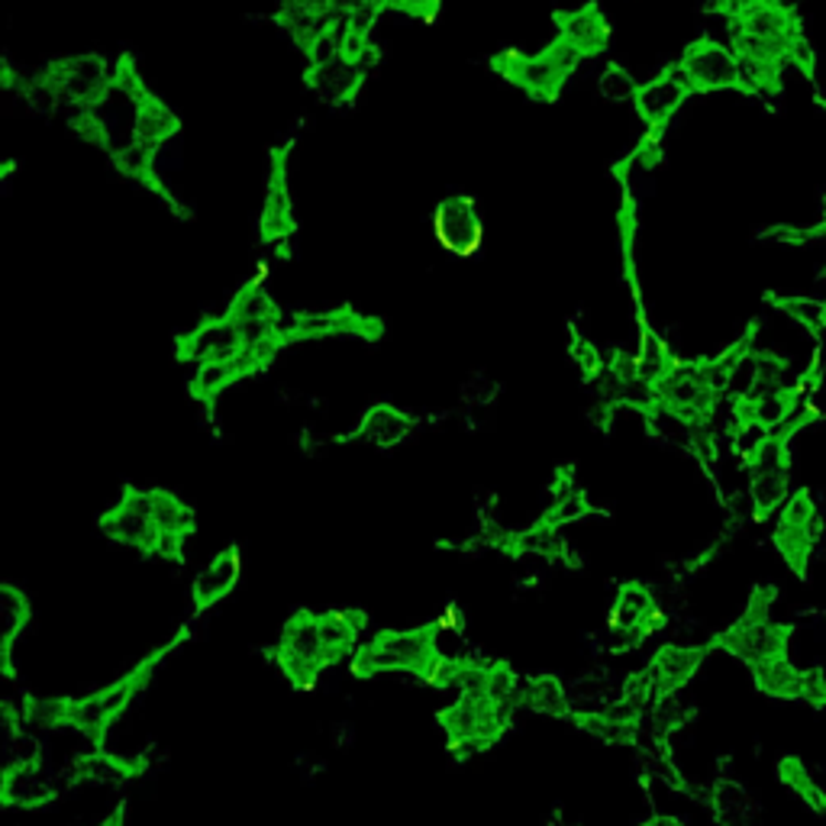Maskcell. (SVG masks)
<instances>
[{
  "mask_svg": "<svg viewBox=\"0 0 826 826\" xmlns=\"http://www.w3.org/2000/svg\"><path fill=\"white\" fill-rule=\"evenodd\" d=\"M152 520L159 537H188L194 527V513L188 504H181V497L168 495V491H152Z\"/></svg>",
  "mask_w": 826,
  "mask_h": 826,
  "instance_id": "29",
  "label": "cell"
},
{
  "mask_svg": "<svg viewBox=\"0 0 826 826\" xmlns=\"http://www.w3.org/2000/svg\"><path fill=\"white\" fill-rule=\"evenodd\" d=\"M104 533L133 549L152 552L159 542V530L152 520V491H129V495L104 517Z\"/></svg>",
  "mask_w": 826,
  "mask_h": 826,
  "instance_id": "6",
  "label": "cell"
},
{
  "mask_svg": "<svg viewBox=\"0 0 826 826\" xmlns=\"http://www.w3.org/2000/svg\"><path fill=\"white\" fill-rule=\"evenodd\" d=\"M678 72L691 91H740L745 87V75L737 52L723 42H695Z\"/></svg>",
  "mask_w": 826,
  "mask_h": 826,
  "instance_id": "3",
  "label": "cell"
},
{
  "mask_svg": "<svg viewBox=\"0 0 826 826\" xmlns=\"http://www.w3.org/2000/svg\"><path fill=\"white\" fill-rule=\"evenodd\" d=\"M240 575H243V559H240V552H236V549L216 552L204 569L198 572V579H194V604H198L201 611L220 604L223 597L233 594V587L240 584Z\"/></svg>",
  "mask_w": 826,
  "mask_h": 826,
  "instance_id": "12",
  "label": "cell"
},
{
  "mask_svg": "<svg viewBox=\"0 0 826 826\" xmlns=\"http://www.w3.org/2000/svg\"><path fill=\"white\" fill-rule=\"evenodd\" d=\"M597 94L607 100V104H633L636 94H639V82L633 78L629 68L623 65H607L597 78Z\"/></svg>",
  "mask_w": 826,
  "mask_h": 826,
  "instance_id": "33",
  "label": "cell"
},
{
  "mask_svg": "<svg viewBox=\"0 0 826 826\" xmlns=\"http://www.w3.org/2000/svg\"><path fill=\"white\" fill-rule=\"evenodd\" d=\"M226 317H233L240 327H246V324H278V300L262 282H248L233 294Z\"/></svg>",
  "mask_w": 826,
  "mask_h": 826,
  "instance_id": "21",
  "label": "cell"
},
{
  "mask_svg": "<svg viewBox=\"0 0 826 826\" xmlns=\"http://www.w3.org/2000/svg\"><path fill=\"white\" fill-rule=\"evenodd\" d=\"M633 356H636L639 378L649 381V384H656V388H659L661 378L678 366L675 356H671V349H668V342H665L653 327H646V324H643V330H639V349H636Z\"/></svg>",
  "mask_w": 826,
  "mask_h": 826,
  "instance_id": "23",
  "label": "cell"
},
{
  "mask_svg": "<svg viewBox=\"0 0 826 826\" xmlns=\"http://www.w3.org/2000/svg\"><path fill=\"white\" fill-rule=\"evenodd\" d=\"M3 797L10 804H20V807H40V804L55 797V782L45 779L42 762L23 765V769H10L3 775Z\"/></svg>",
  "mask_w": 826,
  "mask_h": 826,
  "instance_id": "18",
  "label": "cell"
},
{
  "mask_svg": "<svg viewBox=\"0 0 826 826\" xmlns=\"http://www.w3.org/2000/svg\"><path fill=\"white\" fill-rule=\"evenodd\" d=\"M278 665H282L285 678L294 688H310L317 681V675L327 668V653H324V643H320L317 617L300 614L285 626Z\"/></svg>",
  "mask_w": 826,
  "mask_h": 826,
  "instance_id": "4",
  "label": "cell"
},
{
  "mask_svg": "<svg viewBox=\"0 0 826 826\" xmlns=\"http://www.w3.org/2000/svg\"><path fill=\"white\" fill-rule=\"evenodd\" d=\"M559 40L579 49L581 55H594L611 40V27L597 7H581V10H569L559 20Z\"/></svg>",
  "mask_w": 826,
  "mask_h": 826,
  "instance_id": "13",
  "label": "cell"
},
{
  "mask_svg": "<svg viewBox=\"0 0 826 826\" xmlns=\"http://www.w3.org/2000/svg\"><path fill=\"white\" fill-rule=\"evenodd\" d=\"M703 665V653L698 646H665L659 649V656L653 659L649 671L656 678L659 695H675L678 688H685L698 668Z\"/></svg>",
  "mask_w": 826,
  "mask_h": 826,
  "instance_id": "14",
  "label": "cell"
},
{
  "mask_svg": "<svg viewBox=\"0 0 826 826\" xmlns=\"http://www.w3.org/2000/svg\"><path fill=\"white\" fill-rule=\"evenodd\" d=\"M317 626H320V643H324V653H327V665L346 659V656L356 649V639H359V620L352 617V614L327 611V614H320V617H317Z\"/></svg>",
  "mask_w": 826,
  "mask_h": 826,
  "instance_id": "22",
  "label": "cell"
},
{
  "mask_svg": "<svg viewBox=\"0 0 826 826\" xmlns=\"http://www.w3.org/2000/svg\"><path fill=\"white\" fill-rule=\"evenodd\" d=\"M433 643L426 629H391L374 636L369 646L356 653L359 675H381V671H420L430 675L433 668Z\"/></svg>",
  "mask_w": 826,
  "mask_h": 826,
  "instance_id": "1",
  "label": "cell"
},
{
  "mask_svg": "<svg viewBox=\"0 0 826 826\" xmlns=\"http://www.w3.org/2000/svg\"><path fill=\"white\" fill-rule=\"evenodd\" d=\"M801 675H804V671L787 659V656L752 665V678H755L759 691L769 695V698H797V691H801Z\"/></svg>",
  "mask_w": 826,
  "mask_h": 826,
  "instance_id": "24",
  "label": "cell"
},
{
  "mask_svg": "<svg viewBox=\"0 0 826 826\" xmlns=\"http://www.w3.org/2000/svg\"><path fill=\"white\" fill-rule=\"evenodd\" d=\"M240 378H243V372H240L236 362H204V366H198L191 384H194V394H198L201 401H216V398H223Z\"/></svg>",
  "mask_w": 826,
  "mask_h": 826,
  "instance_id": "32",
  "label": "cell"
},
{
  "mask_svg": "<svg viewBox=\"0 0 826 826\" xmlns=\"http://www.w3.org/2000/svg\"><path fill=\"white\" fill-rule=\"evenodd\" d=\"M782 310L807 332H820L826 327V300L820 297H787L782 300Z\"/></svg>",
  "mask_w": 826,
  "mask_h": 826,
  "instance_id": "35",
  "label": "cell"
},
{
  "mask_svg": "<svg viewBox=\"0 0 826 826\" xmlns=\"http://www.w3.org/2000/svg\"><path fill=\"white\" fill-rule=\"evenodd\" d=\"M433 659L436 661H468V639H465V620L446 617L430 626Z\"/></svg>",
  "mask_w": 826,
  "mask_h": 826,
  "instance_id": "31",
  "label": "cell"
},
{
  "mask_svg": "<svg viewBox=\"0 0 826 826\" xmlns=\"http://www.w3.org/2000/svg\"><path fill=\"white\" fill-rule=\"evenodd\" d=\"M520 701L530 710H537L539 717H565L572 713V701L569 691L559 678L552 675H537L533 681H527V688L520 691Z\"/></svg>",
  "mask_w": 826,
  "mask_h": 826,
  "instance_id": "25",
  "label": "cell"
},
{
  "mask_svg": "<svg viewBox=\"0 0 826 826\" xmlns=\"http://www.w3.org/2000/svg\"><path fill=\"white\" fill-rule=\"evenodd\" d=\"M243 330L233 317L206 320L184 339V359L204 366V362H236L243 356Z\"/></svg>",
  "mask_w": 826,
  "mask_h": 826,
  "instance_id": "11",
  "label": "cell"
},
{
  "mask_svg": "<svg viewBox=\"0 0 826 826\" xmlns=\"http://www.w3.org/2000/svg\"><path fill=\"white\" fill-rule=\"evenodd\" d=\"M433 230L440 246L453 255H472L485 240V223L468 198H446L433 213Z\"/></svg>",
  "mask_w": 826,
  "mask_h": 826,
  "instance_id": "5",
  "label": "cell"
},
{
  "mask_svg": "<svg viewBox=\"0 0 826 826\" xmlns=\"http://www.w3.org/2000/svg\"><path fill=\"white\" fill-rule=\"evenodd\" d=\"M45 78L55 87L59 104L78 107V110L97 107V100L114 84V75H110V68H107V62L100 55H75V59H68L62 65H52V72Z\"/></svg>",
  "mask_w": 826,
  "mask_h": 826,
  "instance_id": "2",
  "label": "cell"
},
{
  "mask_svg": "<svg viewBox=\"0 0 826 826\" xmlns=\"http://www.w3.org/2000/svg\"><path fill=\"white\" fill-rule=\"evenodd\" d=\"M500 68L520 91H527L533 97H555V91L569 82V75L562 72V65L552 59L549 49H542V52H513V55H507L500 62Z\"/></svg>",
  "mask_w": 826,
  "mask_h": 826,
  "instance_id": "10",
  "label": "cell"
},
{
  "mask_svg": "<svg viewBox=\"0 0 826 826\" xmlns=\"http://www.w3.org/2000/svg\"><path fill=\"white\" fill-rule=\"evenodd\" d=\"M178 117L174 110L168 107L166 100H159L156 94H149L142 104H139V114H136V142L152 149L156 156L168 146V139L178 133Z\"/></svg>",
  "mask_w": 826,
  "mask_h": 826,
  "instance_id": "17",
  "label": "cell"
},
{
  "mask_svg": "<svg viewBox=\"0 0 826 826\" xmlns=\"http://www.w3.org/2000/svg\"><path fill=\"white\" fill-rule=\"evenodd\" d=\"M114 166L120 168V174H126L129 181H146L152 184L156 178V152L139 146V142H129L120 152H114Z\"/></svg>",
  "mask_w": 826,
  "mask_h": 826,
  "instance_id": "34",
  "label": "cell"
},
{
  "mask_svg": "<svg viewBox=\"0 0 826 826\" xmlns=\"http://www.w3.org/2000/svg\"><path fill=\"white\" fill-rule=\"evenodd\" d=\"M362 68L349 59H336L332 65H324V68H310V87L330 100V104H342L349 100L359 87H362Z\"/></svg>",
  "mask_w": 826,
  "mask_h": 826,
  "instance_id": "19",
  "label": "cell"
},
{
  "mask_svg": "<svg viewBox=\"0 0 826 826\" xmlns=\"http://www.w3.org/2000/svg\"><path fill=\"white\" fill-rule=\"evenodd\" d=\"M787 639H791L787 626H779L775 620L745 617L723 636V646L752 668L759 661L787 656Z\"/></svg>",
  "mask_w": 826,
  "mask_h": 826,
  "instance_id": "7",
  "label": "cell"
},
{
  "mask_svg": "<svg viewBox=\"0 0 826 826\" xmlns=\"http://www.w3.org/2000/svg\"><path fill=\"white\" fill-rule=\"evenodd\" d=\"M413 433V420L394 404H374L372 411L359 420V440L378 449H394Z\"/></svg>",
  "mask_w": 826,
  "mask_h": 826,
  "instance_id": "15",
  "label": "cell"
},
{
  "mask_svg": "<svg viewBox=\"0 0 826 826\" xmlns=\"http://www.w3.org/2000/svg\"><path fill=\"white\" fill-rule=\"evenodd\" d=\"M688 94H691V87L681 72H661L653 82L639 84V94L633 104H636V114L646 124V129L659 133L661 126L671 124V117L681 110Z\"/></svg>",
  "mask_w": 826,
  "mask_h": 826,
  "instance_id": "8",
  "label": "cell"
},
{
  "mask_svg": "<svg viewBox=\"0 0 826 826\" xmlns=\"http://www.w3.org/2000/svg\"><path fill=\"white\" fill-rule=\"evenodd\" d=\"M785 59L791 65H797L801 72H814V65H817V52H814V45H811V40L801 30L787 40Z\"/></svg>",
  "mask_w": 826,
  "mask_h": 826,
  "instance_id": "38",
  "label": "cell"
},
{
  "mask_svg": "<svg viewBox=\"0 0 826 826\" xmlns=\"http://www.w3.org/2000/svg\"><path fill=\"white\" fill-rule=\"evenodd\" d=\"M749 510L755 517H769L772 510L785 507L791 497L787 491V472H765V475H749Z\"/></svg>",
  "mask_w": 826,
  "mask_h": 826,
  "instance_id": "28",
  "label": "cell"
},
{
  "mask_svg": "<svg viewBox=\"0 0 826 826\" xmlns=\"http://www.w3.org/2000/svg\"><path fill=\"white\" fill-rule=\"evenodd\" d=\"M727 17H733L737 33L745 36H759V40L785 42L797 33L791 13L779 0H730L727 3Z\"/></svg>",
  "mask_w": 826,
  "mask_h": 826,
  "instance_id": "9",
  "label": "cell"
},
{
  "mask_svg": "<svg viewBox=\"0 0 826 826\" xmlns=\"http://www.w3.org/2000/svg\"><path fill=\"white\" fill-rule=\"evenodd\" d=\"M817 507H814V497L807 491H797L785 500L782 507V523L779 527H794V530H811L817 523Z\"/></svg>",
  "mask_w": 826,
  "mask_h": 826,
  "instance_id": "36",
  "label": "cell"
},
{
  "mask_svg": "<svg viewBox=\"0 0 826 826\" xmlns=\"http://www.w3.org/2000/svg\"><path fill=\"white\" fill-rule=\"evenodd\" d=\"M639 826H685V820L675 817V814H653L649 820H643Z\"/></svg>",
  "mask_w": 826,
  "mask_h": 826,
  "instance_id": "39",
  "label": "cell"
},
{
  "mask_svg": "<svg viewBox=\"0 0 826 826\" xmlns=\"http://www.w3.org/2000/svg\"><path fill=\"white\" fill-rule=\"evenodd\" d=\"M27 620H30L27 594H20L17 587H0V656L3 661H10L13 639L23 633Z\"/></svg>",
  "mask_w": 826,
  "mask_h": 826,
  "instance_id": "27",
  "label": "cell"
},
{
  "mask_svg": "<svg viewBox=\"0 0 826 826\" xmlns=\"http://www.w3.org/2000/svg\"><path fill=\"white\" fill-rule=\"evenodd\" d=\"M290 332L300 339H332L342 332H362V324L346 310H307L294 320Z\"/></svg>",
  "mask_w": 826,
  "mask_h": 826,
  "instance_id": "26",
  "label": "cell"
},
{
  "mask_svg": "<svg viewBox=\"0 0 826 826\" xmlns=\"http://www.w3.org/2000/svg\"><path fill=\"white\" fill-rule=\"evenodd\" d=\"M633 626H661V614L656 611V597L643 584H623L617 601L611 607V629H633Z\"/></svg>",
  "mask_w": 826,
  "mask_h": 826,
  "instance_id": "16",
  "label": "cell"
},
{
  "mask_svg": "<svg viewBox=\"0 0 826 826\" xmlns=\"http://www.w3.org/2000/svg\"><path fill=\"white\" fill-rule=\"evenodd\" d=\"M485 695L495 703H500V707H510V703L517 701V675L510 668H504V665H491L488 668V691Z\"/></svg>",
  "mask_w": 826,
  "mask_h": 826,
  "instance_id": "37",
  "label": "cell"
},
{
  "mask_svg": "<svg viewBox=\"0 0 826 826\" xmlns=\"http://www.w3.org/2000/svg\"><path fill=\"white\" fill-rule=\"evenodd\" d=\"M290 226H294V206H290L288 184H285V174H275L265 198H262L258 230L265 240H285Z\"/></svg>",
  "mask_w": 826,
  "mask_h": 826,
  "instance_id": "20",
  "label": "cell"
},
{
  "mask_svg": "<svg viewBox=\"0 0 826 826\" xmlns=\"http://www.w3.org/2000/svg\"><path fill=\"white\" fill-rule=\"evenodd\" d=\"M713 811L720 817L723 826H752V804H749V794H745L743 785L737 782H717L713 791Z\"/></svg>",
  "mask_w": 826,
  "mask_h": 826,
  "instance_id": "30",
  "label": "cell"
}]
</instances>
